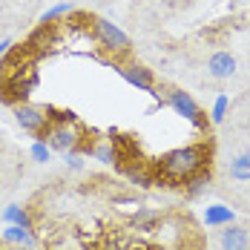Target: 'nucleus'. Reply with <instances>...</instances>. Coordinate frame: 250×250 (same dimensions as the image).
<instances>
[{
  "instance_id": "1",
  "label": "nucleus",
  "mask_w": 250,
  "mask_h": 250,
  "mask_svg": "<svg viewBox=\"0 0 250 250\" xmlns=\"http://www.w3.org/2000/svg\"><path fill=\"white\" fill-rule=\"evenodd\" d=\"M210 161V147L207 144H193V147H178L170 150L167 155L158 158L155 173L161 181L167 184H184L187 178H193L196 173H201Z\"/></svg>"
},
{
  "instance_id": "2",
  "label": "nucleus",
  "mask_w": 250,
  "mask_h": 250,
  "mask_svg": "<svg viewBox=\"0 0 250 250\" xmlns=\"http://www.w3.org/2000/svg\"><path fill=\"white\" fill-rule=\"evenodd\" d=\"M92 32H95V38H98V43L104 49L109 52H126L129 49V38H126L124 29H118L115 23H109V21H104V18H95L92 21Z\"/></svg>"
},
{
  "instance_id": "3",
  "label": "nucleus",
  "mask_w": 250,
  "mask_h": 250,
  "mask_svg": "<svg viewBox=\"0 0 250 250\" xmlns=\"http://www.w3.org/2000/svg\"><path fill=\"white\" fill-rule=\"evenodd\" d=\"M41 138H46V144H49L52 150H58V152H72V150L81 147V132H78L69 121L52 124L49 129H46V135H41Z\"/></svg>"
},
{
  "instance_id": "4",
  "label": "nucleus",
  "mask_w": 250,
  "mask_h": 250,
  "mask_svg": "<svg viewBox=\"0 0 250 250\" xmlns=\"http://www.w3.org/2000/svg\"><path fill=\"white\" fill-rule=\"evenodd\" d=\"M167 101H170V106H173L175 112H178V115H184L193 126H207V118H204L201 106L190 98L184 89H170V92H167Z\"/></svg>"
},
{
  "instance_id": "5",
  "label": "nucleus",
  "mask_w": 250,
  "mask_h": 250,
  "mask_svg": "<svg viewBox=\"0 0 250 250\" xmlns=\"http://www.w3.org/2000/svg\"><path fill=\"white\" fill-rule=\"evenodd\" d=\"M15 121L23 126L26 132L41 135V132L49 126V115H46V109H41V106H32V104H18V106H15Z\"/></svg>"
},
{
  "instance_id": "6",
  "label": "nucleus",
  "mask_w": 250,
  "mask_h": 250,
  "mask_svg": "<svg viewBox=\"0 0 250 250\" xmlns=\"http://www.w3.org/2000/svg\"><path fill=\"white\" fill-rule=\"evenodd\" d=\"M207 72H210L213 78H219V81L233 78L236 75V58H233L230 52H216V55H210V61H207Z\"/></svg>"
},
{
  "instance_id": "7",
  "label": "nucleus",
  "mask_w": 250,
  "mask_h": 250,
  "mask_svg": "<svg viewBox=\"0 0 250 250\" xmlns=\"http://www.w3.org/2000/svg\"><path fill=\"white\" fill-rule=\"evenodd\" d=\"M222 250H250V233L239 225H225V230H222Z\"/></svg>"
},
{
  "instance_id": "8",
  "label": "nucleus",
  "mask_w": 250,
  "mask_h": 250,
  "mask_svg": "<svg viewBox=\"0 0 250 250\" xmlns=\"http://www.w3.org/2000/svg\"><path fill=\"white\" fill-rule=\"evenodd\" d=\"M121 75H124V81H129L132 86H138L141 92L158 95L155 86H152V72L150 69H144V66H126V69H121Z\"/></svg>"
},
{
  "instance_id": "9",
  "label": "nucleus",
  "mask_w": 250,
  "mask_h": 250,
  "mask_svg": "<svg viewBox=\"0 0 250 250\" xmlns=\"http://www.w3.org/2000/svg\"><path fill=\"white\" fill-rule=\"evenodd\" d=\"M3 242H9V245H23V248H35V236H32V230H26V227H18V225H9L3 233Z\"/></svg>"
},
{
  "instance_id": "10",
  "label": "nucleus",
  "mask_w": 250,
  "mask_h": 250,
  "mask_svg": "<svg viewBox=\"0 0 250 250\" xmlns=\"http://www.w3.org/2000/svg\"><path fill=\"white\" fill-rule=\"evenodd\" d=\"M227 173H230L233 181H250V152H239V155H233Z\"/></svg>"
},
{
  "instance_id": "11",
  "label": "nucleus",
  "mask_w": 250,
  "mask_h": 250,
  "mask_svg": "<svg viewBox=\"0 0 250 250\" xmlns=\"http://www.w3.org/2000/svg\"><path fill=\"white\" fill-rule=\"evenodd\" d=\"M204 222H207V227H225L233 222V210L225 207V204H213V207H207Z\"/></svg>"
},
{
  "instance_id": "12",
  "label": "nucleus",
  "mask_w": 250,
  "mask_h": 250,
  "mask_svg": "<svg viewBox=\"0 0 250 250\" xmlns=\"http://www.w3.org/2000/svg\"><path fill=\"white\" fill-rule=\"evenodd\" d=\"M3 222H6V225H18V227L32 230V216L26 213L23 207H18V204H9V207L3 210Z\"/></svg>"
},
{
  "instance_id": "13",
  "label": "nucleus",
  "mask_w": 250,
  "mask_h": 250,
  "mask_svg": "<svg viewBox=\"0 0 250 250\" xmlns=\"http://www.w3.org/2000/svg\"><path fill=\"white\" fill-rule=\"evenodd\" d=\"M158 219H161V213H158V210H147V207H138V213L132 216V227H138V230H152Z\"/></svg>"
},
{
  "instance_id": "14",
  "label": "nucleus",
  "mask_w": 250,
  "mask_h": 250,
  "mask_svg": "<svg viewBox=\"0 0 250 250\" xmlns=\"http://www.w3.org/2000/svg\"><path fill=\"white\" fill-rule=\"evenodd\" d=\"M86 152H89V155H95V158H98V161H104V164H115V161H118V152H115V147H112V144L86 147Z\"/></svg>"
},
{
  "instance_id": "15",
  "label": "nucleus",
  "mask_w": 250,
  "mask_h": 250,
  "mask_svg": "<svg viewBox=\"0 0 250 250\" xmlns=\"http://www.w3.org/2000/svg\"><path fill=\"white\" fill-rule=\"evenodd\" d=\"M72 12V6L69 3H58V6H52L49 12H43L41 15V23L46 26V23H52V21H58V18H63V15H69Z\"/></svg>"
},
{
  "instance_id": "16",
  "label": "nucleus",
  "mask_w": 250,
  "mask_h": 250,
  "mask_svg": "<svg viewBox=\"0 0 250 250\" xmlns=\"http://www.w3.org/2000/svg\"><path fill=\"white\" fill-rule=\"evenodd\" d=\"M32 158H35L38 164H46L52 158V147L46 141H35V144H32Z\"/></svg>"
},
{
  "instance_id": "17",
  "label": "nucleus",
  "mask_w": 250,
  "mask_h": 250,
  "mask_svg": "<svg viewBox=\"0 0 250 250\" xmlns=\"http://www.w3.org/2000/svg\"><path fill=\"white\" fill-rule=\"evenodd\" d=\"M227 95H219L216 98V104H213V124H222L225 121V112H227Z\"/></svg>"
},
{
  "instance_id": "18",
  "label": "nucleus",
  "mask_w": 250,
  "mask_h": 250,
  "mask_svg": "<svg viewBox=\"0 0 250 250\" xmlns=\"http://www.w3.org/2000/svg\"><path fill=\"white\" fill-rule=\"evenodd\" d=\"M66 164H69L72 170H81V167H83V158H81L75 150H72V152H66Z\"/></svg>"
},
{
  "instance_id": "19",
  "label": "nucleus",
  "mask_w": 250,
  "mask_h": 250,
  "mask_svg": "<svg viewBox=\"0 0 250 250\" xmlns=\"http://www.w3.org/2000/svg\"><path fill=\"white\" fill-rule=\"evenodd\" d=\"M9 46H12V41H9V38H6V41H0V55H6Z\"/></svg>"
},
{
  "instance_id": "20",
  "label": "nucleus",
  "mask_w": 250,
  "mask_h": 250,
  "mask_svg": "<svg viewBox=\"0 0 250 250\" xmlns=\"http://www.w3.org/2000/svg\"><path fill=\"white\" fill-rule=\"evenodd\" d=\"M6 250H32V248H23V245H15V248H6Z\"/></svg>"
}]
</instances>
